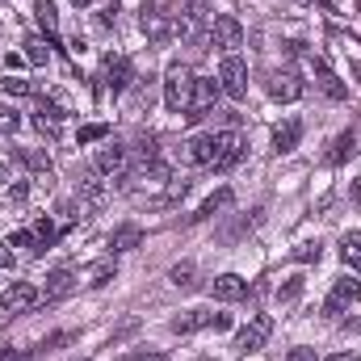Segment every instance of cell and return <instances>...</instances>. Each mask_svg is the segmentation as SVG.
<instances>
[{
  "label": "cell",
  "instance_id": "1",
  "mask_svg": "<svg viewBox=\"0 0 361 361\" xmlns=\"http://www.w3.org/2000/svg\"><path fill=\"white\" fill-rule=\"evenodd\" d=\"M219 80L214 76H193V92H189V105H185V122H202L214 114V101H219Z\"/></svg>",
  "mask_w": 361,
  "mask_h": 361
},
{
  "label": "cell",
  "instance_id": "2",
  "mask_svg": "<svg viewBox=\"0 0 361 361\" xmlns=\"http://www.w3.org/2000/svg\"><path fill=\"white\" fill-rule=\"evenodd\" d=\"M189 92H193V72H189L185 63H173V68L164 72V105H169L173 114H185Z\"/></svg>",
  "mask_w": 361,
  "mask_h": 361
},
{
  "label": "cell",
  "instance_id": "3",
  "mask_svg": "<svg viewBox=\"0 0 361 361\" xmlns=\"http://www.w3.org/2000/svg\"><path fill=\"white\" fill-rule=\"evenodd\" d=\"M219 89L227 92L231 101L248 97V63L240 55H223V63H219Z\"/></svg>",
  "mask_w": 361,
  "mask_h": 361
},
{
  "label": "cell",
  "instance_id": "4",
  "mask_svg": "<svg viewBox=\"0 0 361 361\" xmlns=\"http://www.w3.org/2000/svg\"><path fill=\"white\" fill-rule=\"evenodd\" d=\"M139 25H143V34H147L152 42H169V38H177V17H173L169 8H160V4H143Z\"/></svg>",
  "mask_w": 361,
  "mask_h": 361
},
{
  "label": "cell",
  "instance_id": "5",
  "mask_svg": "<svg viewBox=\"0 0 361 361\" xmlns=\"http://www.w3.org/2000/svg\"><path fill=\"white\" fill-rule=\"evenodd\" d=\"M240 160H244V135H240V130H223V135H214V160H210V169L227 173V169H235Z\"/></svg>",
  "mask_w": 361,
  "mask_h": 361
},
{
  "label": "cell",
  "instance_id": "6",
  "mask_svg": "<svg viewBox=\"0 0 361 361\" xmlns=\"http://www.w3.org/2000/svg\"><path fill=\"white\" fill-rule=\"evenodd\" d=\"M357 298H361V281L345 273V277L332 281V290H328V298H324V311H328V315H341V311H349Z\"/></svg>",
  "mask_w": 361,
  "mask_h": 361
},
{
  "label": "cell",
  "instance_id": "7",
  "mask_svg": "<svg viewBox=\"0 0 361 361\" xmlns=\"http://www.w3.org/2000/svg\"><path fill=\"white\" fill-rule=\"evenodd\" d=\"M269 336H273V319L269 315H257V319H248L235 332V353H257V349H265Z\"/></svg>",
  "mask_w": 361,
  "mask_h": 361
},
{
  "label": "cell",
  "instance_id": "8",
  "mask_svg": "<svg viewBox=\"0 0 361 361\" xmlns=\"http://www.w3.org/2000/svg\"><path fill=\"white\" fill-rule=\"evenodd\" d=\"M210 42L223 47L227 55H235V47H244V25H240L231 13H223V17L210 21Z\"/></svg>",
  "mask_w": 361,
  "mask_h": 361
},
{
  "label": "cell",
  "instance_id": "9",
  "mask_svg": "<svg viewBox=\"0 0 361 361\" xmlns=\"http://www.w3.org/2000/svg\"><path fill=\"white\" fill-rule=\"evenodd\" d=\"M38 302H42V290H38V286H30V281H13V286L0 294V307H4V311H13V315L34 311Z\"/></svg>",
  "mask_w": 361,
  "mask_h": 361
},
{
  "label": "cell",
  "instance_id": "10",
  "mask_svg": "<svg viewBox=\"0 0 361 361\" xmlns=\"http://www.w3.org/2000/svg\"><path fill=\"white\" fill-rule=\"evenodd\" d=\"M130 80H135V68H130V59L126 55H105V68H101V85L114 92H126L130 89Z\"/></svg>",
  "mask_w": 361,
  "mask_h": 361
},
{
  "label": "cell",
  "instance_id": "11",
  "mask_svg": "<svg viewBox=\"0 0 361 361\" xmlns=\"http://www.w3.org/2000/svg\"><path fill=\"white\" fill-rule=\"evenodd\" d=\"M126 164H130V152H126L122 143H105V147L97 152V160H92V169L105 173V177H122Z\"/></svg>",
  "mask_w": 361,
  "mask_h": 361
},
{
  "label": "cell",
  "instance_id": "12",
  "mask_svg": "<svg viewBox=\"0 0 361 361\" xmlns=\"http://www.w3.org/2000/svg\"><path fill=\"white\" fill-rule=\"evenodd\" d=\"M265 89H269L273 101H298L302 97V76L298 72H269V80H265Z\"/></svg>",
  "mask_w": 361,
  "mask_h": 361
},
{
  "label": "cell",
  "instance_id": "13",
  "mask_svg": "<svg viewBox=\"0 0 361 361\" xmlns=\"http://www.w3.org/2000/svg\"><path fill=\"white\" fill-rule=\"evenodd\" d=\"M210 294H214L219 302H240V298H248V281H244L240 273H223V277L210 281Z\"/></svg>",
  "mask_w": 361,
  "mask_h": 361
},
{
  "label": "cell",
  "instance_id": "14",
  "mask_svg": "<svg viewBox=\"0 0 361 361\" xmlns=\"http://www.w3.org/2000/svg\"><path fill=\"white\" fill-rule=\"evenodd\" d=\"M202 30H206V8L197 0H189L177 13V34L180 38H202Z\"/></svg>",
  "mask_w": 361,
  "mask_h": 361
},
{
  "label": "cell",
  "instance_id": "15",
  "mask_svg": "<svg viewBox=\"0 0 361 361\" xmlns=\"http://www.w3.org/2000/svg\"><path fill=\"white\" fill-rule=\"evenodd\" d=\"M180 164H210L214 160V135H197L189 143H180Z\"/></svg>",
  "mask_w": 361,
  "mask_h": 361
},
{
  "label": "cell",
  "instance_id": "16",
  "mask_svg": "<svg viewBox=\"0 0 361 361\" xmlns=\"http://www.w3.org/2000/svg\"><path fill=\"white\" fill-rule=\"evenodd\" d=\"M315 85L324 89V97H332V101H345V97H349L345 80H341V76H336V72L328 68V59H324V55L315 59Z\"/></svg>",
  "mask_w": 361,
  "mask_h": 361
},
{
  "label": "cell",
  "instance_id": "17",
  "mask_svg": "<svg viewBox=\"0 0 361 361\" xmlns=\"http://www.w3.org/2000/svg\"><path fill=\"white\" fill-rule=\"evenodd\" d=\"M34 126H38L47 139H59V126H63V109H59V105H51V101H42V105L34 109Z\"/></svg>",
  "mask_w": 361,
  "mask_h": 361
},
{
  "label": "cell",
  "instance_id": "18",
  "mask_svg": "<svg viewBox=\"0 0 361 361\" xmlns=\"http://www.w3.org/2000/svg\"><path fill=\"white\" fill-rule=\"evenodd\" d=\"M298 139H302V122H298V118H290V122H281V126L273 130V152H277V156H286V152H294V147H298Z\"/></svg>",
  "mask_w": 361,
  "mask_h": 361
},
{
  "label": "cell",
  "instance_id": "19",
  "mask_svg": "<svg viewBox=\"0 0 361 361\" xmlns=\"http://www.w3.org/2000/svg\"><path fill=\"white\" fill-rule=\"evenodd\" d=\"M76 290V273L72 269H55L47 277V290H42V298L47 302H55V298H63V294H72Z\"/></svg>",
  "mask_w": 361,
  "mask_h": 361
},
{
  "label": "cell",
  "instance_id": "20",
  "mask_svg": "<svg viewBox=\"0 0 361 361\" xmlns=\"http://www.w3.org/2000/svg\"><path fill=\"white\" fill-rule=\"evenodd\" d=\"M357 152V135L353 130H341L336 139H332V152H328V164L332 169H341V164H349V156Z\"/></svg>",
  "mask_w": 361,
  "mask_h": 361
},
{
  "label": "cell",
  "instance_id": "21",
  "mask_svg": "<svg viewBox=\"0 0 361 361\" xmlns=\"http://www.w3.org/2000/svg\"><path fill=\"white\" fill-rule=\"evenodd\" d=\"M34 17H38L42 34H47L51 47H55V42H59V13H55V4H51V0H38V4H34Z\"/></svg>",
  "mask_w": 361,
  "mask_h": 361
},
{
  "label": "cell",
  "instance_id": "22",
  "mask_svg": "<svg viewBox=\"0 0 361 361\" xmlns=\"http://www.w3.org/2000/svg\"><path fill=\"white\" fill-rule=\"evenodd\" d=\"M223 206H231V189H219V193H210V197H206V202H202V206L189 214V219H193V223H206V219H214Z\"/></svg>",
  "mask_w": 361,
  "mask_h": 361
},
{
  "label": "cell",
  "instance_id": "23",
  "mask_svg": "<svg viewBox=\"0 0 361 361\" xmlns=\"http://www.w3.org/2000/svg\"><path fill=\"white\" fill-rule=\"evenodd\" d=\"M143 244V231L135 227V223H126V227H118L114 235H109V248L114 252H130V248H139Z\"/></svg>",
  "mask_w": 361,
  "mask_h": 361
},
{
  "label": "cell",
  "instance_id": "24",
  "mask_svg": "<svg viewBox=\"0 0 361 361\" xmlns=\"http://www.w3.org/2000/svg\"><path fill=\"white\" fill-rule=\"evenodd\" d=\"M130 180H147V185H160V180H169V164H160V160H143V164L130 173Z\"/></svg>",
  "mask_w": 361,
  "mask_h": 361
},
{
  "label": "cell",
  "instance_id": "25",
  "mask_svg": "<svg viewBox=\"0 0 361 361\" xmlns=\"http://www.w3.org/2000/svg\"><path fill=\"white\" fill-rule=\"evenodd\" d=\"M341 261H345L349 269H361V231L341 235Z\"/></svg>",
  "mask_w": 361,
  "mask_h": 361
},
{
  "label": "cell",
  "instance_id": "26",
  "mask_svg": "<svg viewBox=\"0 0 361 361\" xmlns=\"http://www.w3.org/2000/svg\"><path fill=\"white\" fill-rule=\"evenodd\" d=\"M197 328H210V315H206V311H185V315H177V319H173V332H177V336H185V332H197Z\"/></svg>",
  "mask_w": 361,
  "mask_h": 361
},
{
  "label": "cell",
  "instance_id": "27",
  "mask_svg": "<svg viewBox=\"0 0 361 361\" xmlns=\"http://www.w3.org/2000/svg\"><path fill=\"white\" fill-rule=\"evenodd\" d=\"M114 277H118V261H114V257L92 261V265H89V286H109Z\"/></svg>",
  "mask_w": 361,
  "mask_h": 361
},
{
  "label": "cell",
  "instance_id": "28",
  "mask_svg": "<svg viewBox=\"0 0 361 361\" xmlns=\"http://www.w3.org/2000/svg\"><path fill=\"white\" fill-rule=\"evenodd\" d=\"M30 235H34V248L42 252V248H51V244H55V235H59V231H55V223H51V219H38V223L30 227Z\"/></svg>",
  "mask_w": 361,
  "mask_h": 361
},
{
  "label": "cell",
  "instance_id": "29",
  "mask_svg": "<svg viewBox=\"0 0 361 361\" xmlns=\"http://www.w3.org/2000/svg\"><path fill=\"white\" fill-rule=\"evenodd\" d=\"M193 277H197V269H193L189 261H185V265H173V269H169V281H173L177 290H193V286H197Z\"/></svg>",
  "mask_w": 361,
  "mask_h": 361
},
{
  "label": "cell",
  "instance_id": "30",
  "mask_svg": "<svg viewBox=\"0 0 361 361\" xmlns=\"http://www.w3.org/2000/svg\"><path fill=\"white\" fill-rule=\"evenodd\" d=\"M25 59H30L34 68H42V63L51 59V51H47V42H42V38H30V42H25Z\"/></svg>",
  "mask_w": 361,
  "mask_h": 361
},
{
  "label": "cell",
  "instance_id": "31",
  "mask_svg": "<svg viewBox=\"0 0 361 361\" xmlns=\"http://www.w3.org/2000/svg\"><path fill=\"white\" fill-rule=\"evenodd\" d=\"M319 257H324V244H319V240H307V244L294 248V261H302V265H311V261H319Z\"/></svg>",
  "mask_w": 361,
  "mask_h": 361
},
{
  "label": "cell",
  "instance_id": "32",
  "mask_svg": "<svg viewBox=\"0 0 361 361\" xmlns=\"http://www.w3.org/2000/svg\"><path fill=\"white\" fill-rule=\"evenodd\" d=\"M105 135H109V126H105V122H89V126H80L76 143L85 147V143H97V139H105Z\"/></svg>",
  "mask_w": 361,
  "mask_h": 361
},
{
  "label": "cell",
  "instance_id": "33",
  "mask_svg": "<svg viewBox=\"0 0 361 361\" xmlns=\"http://www.w3.org/2000/svg\"><path fill=\"white\" fill-rule=\"evenodd\" d=\"M0 89L8 92V97H34V85H30V80H17V76H8V80H0Z\"/></svg>",
  "mask_w": 361,
  "mask_h": 361
},
{
  "label": "cell",
  "instance_id": "34",
  "mask_svg": "<svg viewBox=\"0 0 361 361\" xmlns=\"http://www.w3.org/2000/svg\"><path fill=\"white\" fill-rule=\"evenodd\" d=\"M21 160H25L34 173H51V160H47L42 152H21Z\"/></svg>",
  "mask_w": 361,
  "mask_h": 361
},
{
  "label": "cell",
  "instance_id": "35",
  "mask_svg": "<svg viewBox=\"0 0 361 361\" xmlns=\"http://www.w3.org/2000/svg\"><path fill=\"white\" fill-rule=\"evenodd\" d=\"M298 294H302V277H290V281L277 290V298H281V302H294Z\"/></svg>",
  "mask_w": 361,
  "mask_h": 361
},
{
  "label": "cell",
  "instance_id": "36",
  "mask_svg": "<svg viewBox=\"0 0 361 361\" xmlns=\"http://www.w3.org/2000/svg\"><path fill=\"white\" fill-rule=\"evenodd\" d=\"M17 126H21V118H17V114H8V109H0V135H13Z\"/></svg>",
  "mask_w": 361,
  "mask_h": 361
},
{
  "label": "cell",
  "instance_id": "37",
  "mask_svg": "<svg viewBox=\"0 0 361 361\" xmlns=\"http://www.w3.org/2000/svg\"><path fill=\"white\" fill-rule=\"evenodd\" d=\"M8 248H34V235H30V231H17V235L8 240Z\"/></svg>",
  "mask_w": 361,
  "mask_h": 361
},
{
  "label": "cell",
  "instance_id": "38",
  "mask_svg": "<svg viewBox=\"0 0 361 361\" xmlns=\"http://www.w3.org/2000/svg\"><path fill=\"white\" fill-rule=\"evenodd\" d=\"M210 328L214 332H231V315H210Z\"/></svg>",
  "mask_w": 361,
  "mask_h": 361
},
{
  "label": "cell",
  "instance_id": "39",
  "mask_svg": "<svg viewBox=\"0 0 361 361\" xmlns=\"http://www.w3.org/2000/svg\"><path fill=\"white\" fill-rule=\"evenodd\" d=\"M286 361H315V353H311V349H290Z\"/></svg>",
  "mask_w": 361,
  "mask_h": 361
},
{
  "label": "cell",
  "instance_id": "40",
  "mask_svg": "<svg viewBox=\"0 0 361 361\" xmlns=\"http://www.w3.org/2000/svg\"><path fill=\"white\" fill-rule=\"evenodd\" d=\"M126 361H173L169 353H139V357H126Z\"/></svg>",
  "mask_w": 361,
  "mask_h": 361
},
{
  "label": "cell",
  "instance_id": "41",
  "mask_svg": "<svg viewBox=\"0 0 361 361\" xmlns=\"http://www.w3.org/2000/svg\"><path fill=\"white\" fill-rule=\"evenodd\" d=\"M324 361H357V353L349 349V353H332V357H324Z\"/></svg>",
  "mask_w": 361,
  "mask_h": 361
},
{
  "label": "cell",
  "instance_id": "42",
  "mask_svg": "<svg viewBox=\"0 0 361 361\" xmlns=\"http://www.w3.org/2000/svg\"><path fill=\"white\" fill-rule=\"evenodd\" d=\"M0 361H34V353H4Z\"/></svg>",
  "mask_w": 361,
  "mask_h": 361
},
{
  "label": "cell",
  "instance_id": "43",
  "mask_svg": "<svg viewBox=\"0 0 361 361\" xmlns=\"http://www.w3.org/2000/svg\"><path fill=\"white\" fill-rule=\"evenodd\" d=\"M8 265H13V252H8V248H0V269H8Z\"/></svg>",
  "mask_w": 361,
  "mask_h": 361
},
{
  "label": "cell",
  "instance_id": "44",
  "mask_svg": "<svg viewBox=\"0 0 361 361\" xmlns=\"http://www.w3.org/2000/svg\"><path fill=\"white\" fill-rule=\"evenodd\" d=\"M72 4H76V8H89L92 0H72Z\"/></svg>",
  "mask_w": 361,
  "mask_h": 361
},
{
  "label": "cell",
  "instance_id": "45",
  "mask_svg": "<svg viewBox=\"0 0 361 361\" xmlns=\"http://www.w3.org/2000/svg\"><path fill=\"white\" fill-rule=\"evenodd\" d=\"M4 180H8V169H4V164H0V185H4Z\"/></svg>",
  "mask_w": 361,
  "mask_h": 361
}]
</instances>
